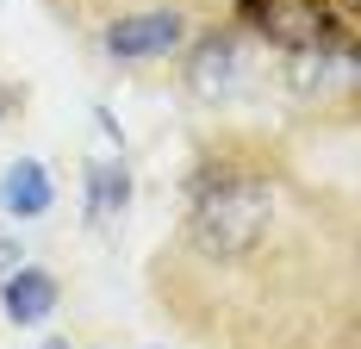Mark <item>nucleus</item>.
Here are the masks:
<instances>
[{
  "label": "nucleus",
  "mask_w": 361,
  "mask_h": 349,
  "mask_svg": "<svg viewBox=\"0 0 361 349\" xmlns=\"http://www.w3.org/2000/svg\"><path fill=\"white\" fill-rule=\"evenodd\" d=\"M274 218V187L255 169H200L193 174V206H187V237L206 262H237L262 244Z\"/></svg>",
  "instance_id": "nucleus-1"
},
{
  "label": "nucleus",
  "mask_w": 361,
  "mask_h": 349,
  "mask_svg": "<svg viewBox=\"0 0 361 349\" xmlns=\"http://www.w3.org/2000/svg\"><path fill=\"white\" fill-rule=\"evenodd\" d=\"M237 19L250 32L274 37L281 50H299V57L349 50V25L330 13L324 0H237Z\"/></svg>",
  "instance_id": "nucleus-2"
},
{
  "label": "nucleus",
  "mask_w": 361,
  "mask_h": 349,
  "mask_svg": "<svg viewBox=\"0 0 361 349\" xmlns=\"http://www.w3.org/2000/svg\"><path fill=\"white\" fill-rule=\"evenodd\" d=\"M187 44V19L180 13H125L106 25V57L118 63H156V57H175Z\"/></svg>",
  "instance_id": "nucleus-3"
},
{
  "label": "nucleus",
  "mask_w": 361,
  "mask_h": 349,
  "mask_svg": "<svg viewBox=\"0 0 361 349\" xmlns=\"http://www.w3.org/2000/svg\"><path fill=\"white\" fill-rule=\"evenodd\" d=\"M63 306V280L50 275V268H37V262H19L13 275H0V312L6 324H19V331H37V324H50Z\"/></svg>",
  "instance_id": "nucleus-4"
},
{
  "label": "nucleus",
  "mask_w": 361,
  "mask_h": 349,
  "mask_svg": "<svg viewBox=\"0 0 361 349\" xmlns=\"http://www.w3.org/2000/svg\"><path fill=\"white\" fill-rule=\"evenodd\" d=\"M237 75H243V50H237L231 32H212V37L193 44V57H187V88H193L200 100H224V94L237 88Z\"/></svg>",
  "instance_id": "nucleus-5"
},
{
  "label": "nucleus",
  "mask_w": 361,
  "mask_h": 349,
  "mask_svg": "<svg viewBox=\"0 0 361 349\" xmlns=\"http://www.w3.org/2000/svg\"><path fill=\"white\" fill-rule=\"evenodd\" d=\"M50 206H56V181H50V169H44L37 156H13L6 174H0V212L25 225V218H44Z\"/></svg>",
  "instance_id": "nucleus-6"
},
{
  "label": "nucleus",
  "mask_w": 361,
  "mask_h": 349,
  "mask_svg": "<svg viewBox=\"0 0 361 349\" xmlns=\"http://www.w3.org/2000/svg\"><path fill=\"white\" fill-rule=\"evenodd\" d=\"M125 206H131V169H125V156L87 162V225H106Z\"/></svg>",
  "instance_id": "nucleus-7"
},
{
  "label": "nucleus",
  "mask_w": 361,
  "mask_h": 349,
  "mask_svg": "<svg viewBox=\"0 0 361 349\" xmlns=\"http://www.w3.org/2000/svg\"><path fill=\"white\" fill-rule=\"evenodd\" d=\"M19 262H25V249H19V237H13V231H0V275H13Z\"/></svg>",
  "instance_id": "nucleus-8"
},
{
  "label": "nucleus",
  "mask_w": 361,
  "mask_h": 349,
  "mask_svg": "<svg viewBox=\"0 0 361 349\" xmlns=\"http://www.w3.org/2000/svg\"><path fill=\"white\" fill-rule=\"evenodd\" d=\"M44 349H69V343H63V337H50V343H44Z\"/></svg>",
  "instance_id": "nucleus-9"
},
{
  "label": "nucleus",
  "mask_w": 361,
  "mask_h": 349,
  "mask_svg": "<svg viewBox=\"0 0 361 349\" xmlns=\"http://www.w3.org/2000/svg\"><path fill=\"white\" fill-rule=\"evenodd\" d=\"M0 119H6V94H0Z\"/></svg>",
  "instance_id": "nucleus-10"
}]
</instances>
